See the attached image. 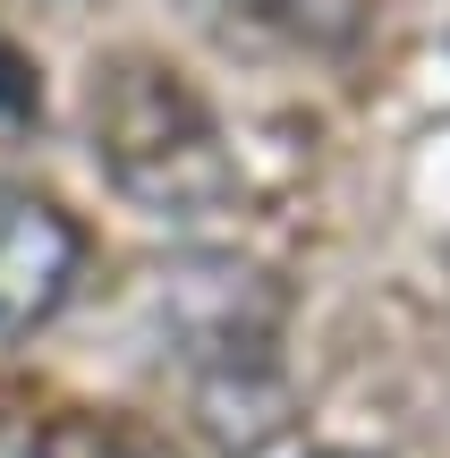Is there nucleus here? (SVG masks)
I'll return each instance as SVG.
<instances>
[{"mask_svg": "<svg viewBox=\"0 0 450 458\" xmlns=\"http://www.w3.org/2000/svg\"><path fill=\"white\" fill-rule=\"evenodd\" d=\"M94 153L111 162V179L153 213H204L230 196V162L221 136L204 119V102L179 85V68L119 60L94 85Z\"/></svg>", "mask_w": 450, "mask_h": 458, "instance_id": "1", "label": "nucleus"}, {"mask_svg": "<svg viewBox=\"0 0 450 458\" xmlns=\"http://www.w3.org/2000/svg\"><path fill=\"white\" fill-rule=\"evenodd\" d=\"M85 272V238L51 196L0 179V340H26L68 306Z\"/></svg>", "mask_w": 450, "mask_h": 458, "instance_id": "2", "label": "nucleus"}, {"mask_svg": "<svg viewBox=\"0 0 450 458\" xmlns=\"http://www.w3.org/2000/svg\"><path fill=\"white\" fill-rule=\"evenodd\" d=\"M34 458H179V450L153 442L145 425H119V416H51L34 433Z\"/></svg>", "mask_w": 450, "mask_h": 458, "instance_id": "4", "label": "nucleus"}, {"mask_svg": "<svg viewBox=\"0 0 450 458\" xmlns=\"http://www.w3.org/2000/svg\"><path fill=\"white\" fill-rule=\"evenodd\" d=\"M323 458H366V450H323Z\"/></svg>", "mask_w": 450, "mask_h": 458, "instance_id": "5", "label": "nucleus"}, {"mask_svg": "<svg viewBox=\"0 0 450 458\" xmlns=\"http://www.w3.org/2000/svg\"><path fill=\"white\" fill-rule=\"evenodd\" d=\"M204 9L238 17L255 34H281V43H349L366 26V0H204Z\"/></svg>", "mask_w": 450, "mask_h": 458, "instance_id": "3", "label": "nucleus"}]
</instances>
